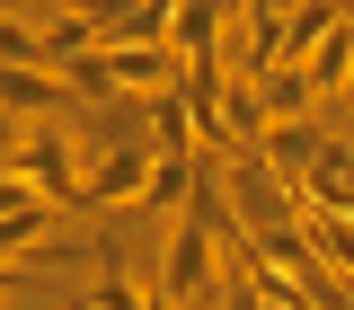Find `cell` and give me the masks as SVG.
Returning a JSON list of instances; mask_svg holds the SVG:
<instances>
[{
    "mask_svg": "<svg viewBox=\"0 0 354 310\" xmlns=\"http://www.w3.org/2000/svg\"><path fill=\"white\" fill-rule=\"evenodd\" d=\"M80 169H88V142H71V133L44 125V116H36V133H18V151H9V177H27L53 213L80 204Z\"/></svg>",
    "mask_w": 354,
    "mask_h": 310,
    "instance_id": "cell-1",
    "label": "cell"
},
{
    "mask_svg": "<svg viewBox=\"0 0 354 310\" xmlns=\"http://www.w3.org/2000/svg\"><path fill=\"white\" fill-rule=\"evenodd\" d=\"M97 71H106L115 98H160V89H177L186 53L177 44H97Z\"/></svg>",
    "mask_w": 354,
    "mask_h": 310,
    "instance_id": "cell-2",
    "label": "cell"
},
{
    "mask_svg": "<svg viewBox=\"0 0 354 310\" xmlns=\"http://www.w3.org/2000/svg\"><path fill=\"white\" fill-rule=\"evenodd\" d=\"M160 293H169L177 310H195L213 293V230L195 213H177V239H169V257H160Z\"/></svg>",
    "mask_w": 354,
    "mask_h": 310,
    "instance_id": "cell-3",
    "label": "cell"
},
{
    "mask_svg": "<svg viewBox=\"0 0 354 310\" xmlns=\"http://www.w3.org/2000/svg\"><path fill=\"white\" fill-rule=\"evenodd\" d=\"M319 142H328V125H319V116H274L257 151H266V169L292 177V195H301V177H310V160H319Z\"/></svg>",
    "mask_w": 354,
    "mask_h": 310,
    "instance_id": "cell-4",
    "label": "cell"
},
{
    "mask_svg": "<svg viewBox=\"0 0 354 310\" xmlns=\"http://www.w3.org/2000/svg\"><path fill=\"white\" fill-rule=\"evenodd\" d=\"M0 107H18V116H62L71 89H62V71H44V62H0Z\"/></svg>",
    "mask_w": 354,
    "mask_h": 310,
    "instance_id": "cell-5",
    "label": "cell"
},
{
    "mask_svg": "<svg viewBox=\"0 0 354 310\" xmlns=\"http://www.w3.org/2000/svg\"><path fill=\"white\" fill-rule=\"evenodd\" d=\"M328 27H346V9H337V0H301V9L274 27V53H266V62H310Z\"/></svg>",
    "mask_w": 354,
    "mask_h": 310,
    "instance_id": "cell-6",
    "label": "cell"
},
{
    "mask_svg": "<svg viewBox=\"0 0 354 310\" xmlns=\"http://www.w3.org/2000/svg\"><path fill=\"white\" fill-rule=\"evenodd\" d=\"M301 239L310 248H319V266H328V275H354V213H328V204H301Z\"/></svg>",
    "mask_w": 354,
    "mask_h": 310,
    "instance_id": "cell-7",
    "label": "cell"
},
{
    "mask_svg": "<svg viewBox=\"0 0 354 310\" xmlns=\"http://www.w3.org/2000/svg\"><path fill=\"white\" fill-rule=\"evenodd\" d=\"M186 195H195V151H160L142 177V213H177Z\"/></svg>",
    "mask_w": 354,
    "mask_h": 310,
    "instance_id": "cell-8",
    "label": "cell"
},
{
    "mask_svg": "<svg viewBox=\"0 0 354 310\" xmlns=\"http://www.w3.org/2000/svg\"><path fill=\"white\" fill-rule=\"evenodd\" d=\"M257 89H266V116H310V98H319V80H310L301 62H266Z\"/></svg>",
    "mask_w": 354,
    "mask_h": 310,
    "instance_id": "cell-9",
    "label": "cell"
},
{
    "mask_svg": "<svg viewBox=\"0 0 354 310\" xmlns=\"http://www.w3.org/2000/svg\"><path fill=\"white\" fill-rule=\"evenodd\" d=\"M346 62H354V18H346V27H328V36H319V53H310L301 71H310L319 89H328V98H337V89H346Z\"/></svg>",
    "mask_w": 354,
    "mask_h": 310,
    "instance_id": "cell-10",
    "label": "cell"
},
{
    "mask_svg": "<svg viewBox=\"0 0 354 310\" xmlns=\"http://www.w3.org/2000/svg\"><path fill=\"white\" fill-rule=\"evenodd\" d=\"M142 302H151V293L124 275V257H115V266H97V284L80 293V310H142Z\"/></svg>",
    "mask_w": 354,
    "mask_h": 310,
    "instance_id": "cell-11",
    "label": "cell"
},
{
    "mask_svg": "<svg viewBox=\"0 0 354 310\" xmlns=\"http://www.w3.org/2000/svg\"><path fill=\"white\" fill-rule=\"evenodd\" d=\"M9 151H18V107H0V169H9Z\"/></svg>",
    "mask_w": 354,
    "mask_h": 310,
    "instance_id": "cell-12",
    "label": "cell"
},
{
    "mask_svg": "<svg viewBox=\"0 0 354 310\" xmlns=\"http://www.w3.org/2000/svg\"><path fill=\"white\" fill-rule=\"evenodd\" d=\"M337 98H346V107H354V62H346V89H337Z\"/></svg>",
    "mask_w": 354,
    "mask_h": 310,
    "instance_id": "cell-13",
    "label": "cell"
}]
</instances>
